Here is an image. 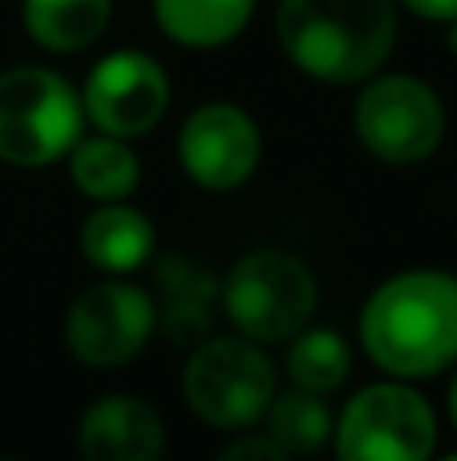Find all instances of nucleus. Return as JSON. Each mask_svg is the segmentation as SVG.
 Masks as SVG:
<instances>
[{"mask_svg":"<svg viewBox=\"0 0 457 461\" xmlns=\"http://www.w3.org/2000/svg\"><path fill=\"white\" fill-rule=\"evenodd\" d=\"M361 344L381 373L421 381L457 365V276L413 267L364 300Z\"/></svg>","mask_w":457,"mask_h":461,"instance_id":"f257e3e1","label":"nucleus"},{"mask_svg":"<svg viewBox=\"0 0 457 461\" xmlns=\"http://www.w3.org/2000/svg\"><path fill=\"white\" fill-rule=\"evenodd\" d=\"M275 37L312 81L361 86L393 57L397 0H280Z\"/></svg>","mask_w":457,"mask_h":461,"instance_id":"f03ea898","label":"nucleus"},{"mask_svg":"<svg viewBox=\"0 0 457 461\" xmlns=\"http://www.w3.org/2000/svg\"><path fill=\"white\" fill-rule=\"evenodd\" d=\"M85 134L81 94L45 65L0 73V162L21 170L53 167Z\"/></svg>","mask_w":457,"mask_h":461,"instance_id":"7ed1b4c3","label":"nucleus"},{"mask_svg":"<svg viewBox=\"0 0 457 461\" xmlns=\"http://www.w3.org/2000/svg\"><path fill=\"white\" fill-rule=\"evenodd\" d=\"M275 393H280V373L264 344L251 336H211L191 352L183 368L186 409L202 425L223 433L255 429Z\"/></svg>","mask_w":457,"mask_h":461,"instance_id":"20e7f679","label":"nucleus"},{"mask_svg":"<svg viewBox=\"0 0 457 461\" xmlns=\"http://www.w3.org/2000/svg\"><path fill=\"white\" fill-rule=\"evenodd\" d=\"M219 303L239 336L259 344H283L312 324L316 316V279L304 259L259 247L235 259L219 284Z\"/></svg>","mask_w":457,"mask_h":461,"instance_id":"39448f33","label":"nucleus"},{"mask_svg":"<svg viewBox=\"0 0 457 461\" xmlns=\"http://www.w3.org/2000/svg\"><path fill=\"white\" fill-rule=\"evenodd\" d=\"M353 134L389 167L426 162L445 138V105L434 86L409 73H372L353 105Z\"/></svg>","mask_w":457,"mask_h":461,"instance_id":"423d86ee","label":"nucleus"},{"mask_svg":"<svg viewBox=\"0 0 457 461\" xmlns=\"http://www.w3.org/2000/svg\"><path fill=\"white\" fill-rule=\"evenodd\" d=\"M332 441L345 461H421L437 446V417L413 384L393 376L348 401Z\"/></svg>","mask_w":457,"mask_h":461,"instance_id":"0eeeda50","label":"nucleus"},{"mask_svg":"<svg viewBox=\"0 0 457 461\" xmlns=\"http://www.w3.org/2000/svg\"><path fill=\"white\" fill-rule=\"evenodd\" d=\"M154 324H158V308H154L150 292L134 287L126 276H110L85 287L69 303L65 344L85 368L110 373V368H126L146 348Z\"/></svg>","mask_w":457,"mask_h":461,"instance_id":"6e6552de","label":"nucleus"},{"mask_svg":"<svg viewBox=\"0 0 457 461\" xmlns=\"http://www.w3.org/2000/svg\"><path fill=\"white\" fill-rule=\"evenodd\" d=\"M85 122L113 138H142L166 118L170 77L150 53L118 49L89 69L81 89Z\"/></svg>","mask_w":457,"mask_h":461,"instance_id":"1a4fd4ad","label":"nucleus"},{"mask_svg":"<svg viewBox=\"0 0 457 461\" xmlns=\"http://www.w3.org/2000/svg\"><path fill=\"white\" fill-rule=\"evenodd\" d=\"M264 138L243 105L207 102L178 130V162L202 191H235L259 167Z\"/></svg>","mask_w":457,"mask_h":461,"instance_id":"9d476101","label":"nucleus"},{"mask_svg":"<svg viewBox=\"0 0 457 461\" xmlns=\"http://www.w3.org/2000/svg\"><path fill=\"white\" fill-rule=\"evenodd\" d=\"M77 446L89 461H154L166 449V425L142 397L113 393L81 413Z\"/></svg>","mask_w":457,"mask_h":461,"instance_id":"9b49d317","label":"nucleus"},{"mask_svg":"<svg viewBox=\"0 0 457 461\" xmlns=\"http://www.w3.org/2000/svg\"><path fill=\"white\" fill-rule=\"evenodd\" d=\"M81 255L102 276H134L154 255V223L126 199L97 203L81 223Z\"/></svg>","mask_w":457,"mask_h":461,"instance_id":"f8f14e48","label":"nucleus"},{"mask_svg":"<svg viewBox=\"0 0 457 461\" xmlns=\"http://www.w3.org/2000/svg\"><path fill=\"white\" fill-rule=\"evenodd\" d=\"M69 178L85 199L94 203H118L130 199L142 183V162H138L130 138H113L97 130L94 138L81 134L69 154Z\"/></svg>","mask_w":457,"mask_h":461,"instance_id":"ddd939ff","label":"nucleus"},{"mask_svg":"<svg viewBox=\"0 0 457 461\" xmlns=\"http://www.w3.org/2000/svg\"><path fill=\"white\" fill-rule=\"evenodd\" d=\"M255 16V0H154V21L183 49H223Z\"/></svg>","mask_w":457,"mask_h":461,"instance_id":"4468645a","label":"nucleus"},{"mask_svg":"<svg viewBox=\"0 0 457 461\" xmlns=\"http://www.w3.org/2000/svg\"><path fill=\"white\" fill-rule=\"evenodd\" d=\"M113 0H21L24 32L49 53H81L110 29Z\"/></svg>","mask_w":457,"mask_h":461,"instance_id":"2eb2a0df","label":"nucleus"},{"mask_svg":"<svg viewBox=\"0 0 457 461\" xmlns=\"http://www.w3.org/2000/svg\"><path fill=\"white\" fill-rule=\"evenodd\" d=\"M283 373L296 389L308 393H336L340 384L353 373V348L336 328H300L288 340V360H283Z\"/></svg>","mask_w":457,"mask_h":461,"instance_id":"dca6fc26","label":"nucleus"},{"mask_svg":"<svg viewBox=\"0 0 457 461\" xmlns=\"http://www.w3.org/2000/svg\"><path fill=\"white\" fill-rule=\"evenodd\" d=\"M264 417H267V438L283 449V457L316 454V449L328 446L332 429H336L328 401L320 393L296 389V384H291V393H275Z\"/></svg>","mask_w":457,"mask_h":461,"instance_id":"f3484780","label":"nucleus"},{"mask_svg":"<svg viewBox=\"0 0 457 461\" xmlns=\"http://www.w3.org/2000/svg\"><path fill=\"white\" fill-rule=\"evenodd\" d=\"M158 279H162V287H166V295H170V303H166V324H170V332H175V340L199 336L194 328H202V332H207V328H211L207 308H211V300H219L215 284H211L207 276H199L191 263H183L178 255L162 259Z\"/></svg>","mask_w":457,"mask_h":461,"instance_id":"a211bd4d","label":"nucleus"},{"mask_svg":"<svg viewBox=\"0 0 457 461\" xmlns=\"http://www.w3.org/2000/svg\"><path fill=\"white\" fill-rule=\"evenodd\" d=\"M223 461H243V457H259V461H283V449L275 446L267 433H251V429H243V438H235V441H227L223 446V454H219Z\"/></svg>","mask_w":457,"mask_h":461,"instance_id":"6ab92c4d","label":"nucleus"},{"mask_svg":"<svg viewBox=\"0 0 457 461\" xmlns=\"http://www.w3.org/2000/svg\"><path fill=\"white\" fill-rule=\"evenodd\" d=\"M401 8H409L413 16H426V21L450 24L457 21V0H397Z\"/></svg>","mask_w":457,"mask_h":461,"instance_id":"aec40b11","label":"nucleus"},{"mask_svg":"<svg viewBox=\"0 0 457 461\" xmlns=\"http://www.w3.org/2000/svg\"><path fill=\"white\" fill-rule=\"evenodd\" d=\"M450 417H453V425H457V376H453V384H450Z\"/></svg>","mask_w":457,"mask_h":461,"instance_id":"412c9836","label":"nucleus"},{"mask_svg":"<svg viewBox=\"0 0 457 461\" xmlns=\"http://www.w3.org/2000/svg\"><path fill=\"white\" fill-rule=\"evenodd\" d=\"M450 49L457 53V21H450Z\"/></svg>","mask_w":457,"mask_h":461,"instance_id":"4be33fe9","label":"nucleus"}]
</instances>
